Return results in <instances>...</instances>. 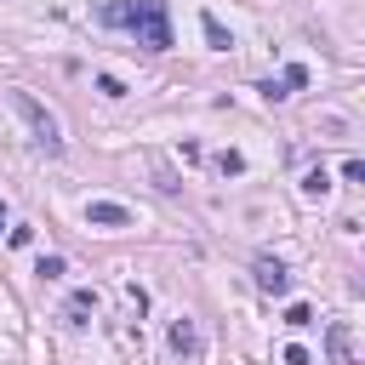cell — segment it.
Wrapping results in <instances>:
<instances>
[{
	"mask_svg": "<svg viewBox=\"0 0 365 365\" xmlns=\"http://www.w3.org/2000/svg\"><path fill=\"white\" fill-rule=\"evenodd\" d=\"M279 80H285V91H291V86H308V68H302V63H291Z\"/></svg>",
	"mask_w": 365,
	"mask_h": 365,
	"instance_id": "7c38bea8",
	"label": "cell"
},
{
	"mask_svg": "<svg viewBox=\"0 0 365 365\" xmlns=\"http://www.w3.org/2000/svg\"><path fill=\"white\" fill-rule=\"evenodd\" d=\"M331 354H336V365H359V359H354V342H348V325H342V319L331 325Z\"/></svg>",
	"mask_w": 365,
	"mask_h": 365,
	"instance_id": "8992f818",
	"label": "cell"
},
{
	"mask_svg": "<svg viewBox=\"0 0 365 365\" xmlns=\"http://www.w3.org/2000/svg\"><path fill=\"white\" fill-rule=\"evenodd\" d=\"M0 228H6V205H0Z\"/></svg>",
	"mask_w": 365,
	"mask_h": 365,
	"instance_id": "5bb4252c",
	"label": "cell"
},
{
	"mask_svg": "<svg viewBox=\"0 0 365 365\" xmlns=\"http://www.w3.org/2000/svg\"><path fill=\"white\" fill-rule=\"evenodd\" d=\"M194 348H200V336H194V325H188V319H177V325H171V354H182V359H188Z\"/></svg>",
	"mask_w": 365,
	"mask_h": 365,
	"instance_id": "5b68a950",
	"label": "cell"
},
{
	"mask_svg": "<svg viewBox=\"0 0 365 365\" xmlns=\"http://www.w3.org/2000/svg\"><path fill=\"white\" fill-rule=\"evenodd\" d=\"M103 23L137 34V46H148V51H165V46H171L165 0H114V6H103Z\"/></svg>",
	"mask_w": 365,
	"mask_h": 365,
	"instance_id": "6da1fadb",
	"label": "cell"
},
{
	"mask_svg": "<svg viewBox=\"0 0 365 365\" xmlns=\"http://www.w3.org/2000/svg\"><path fill=\"white\" fill-rule=\"evenodd\" d=\"M63 268H68L63 257H40V262H34V274H40V279H63Z\"/></svg>",
	"mask_w": 365,
	"mask_h": 365,
	"instance_id": "9c48e42d",
	"label": "cell"
},
{
	"mask_svg": "<svg viewBox=\"0 0 365 365\" xmlns=\"http://www.w3.org/2000/svg\"><path fill=\"white\" fill-rule=\"evenodd\" d=\"M97 91H103V97H125V86H120L114 74H97Z\"/></svg>",
	"mask_w": 365,
	"mask_h": 365,
	"instance_id": "4fadbf2b",
	"label": "cell"
},
{
	"mask_svg": "<svg viewBox=\"0 0 365 365\" xmlns=\"http://www.w3.org/2000/svg\"><path fill=\"white\" fill-rule=\"evenodd\" d=\"M86 308H97V291H74L68 297V314H86Z\"/></svg>",
	"mask_w": 365,
	"mask_h": 365,
	"instance_id": "30bf717a",
	"label": "cell"
},
{
	"mask_svg": "<svg viewBox=\"0 0 365 365\" xmlns=\"http://www.w3.org/2000/svg\"><path fill=\"white\" fill-rule=\"evenodd\" d=\"M308 319H314V314H308V302H291V308H285V325H297V331H302Z\"/></svg>",
	"mask_w": 365,
	"mask_h": 365,
	"instance_id": "8fae6325",
	"label": "cell"
},
{
	"mask_svg": "<svg viewBox=\"0 0 365 365\" xmlns=\"http://www.w3.org/2000/svg\"><path fill=\"white\" fill-rule=\"evenodd\" d=\"M200 29H205V40H211L217 51H228V46H234V40H228V29H222V23L211 17V11H200Z\"/></svg>",
	"mask_w": 365,
	"mask_h": 365,
	"instance_id": "52a82bcc",
	"label": "cell"
},
{
	"mask_svg": "<svg viewBox=\"0 0 365 365\" xmlns=\"http://www.w3.org/2000/svg\"><path fill=\"white\" fill-rule=\"evenodd\" d=\"M257 285H262L268 297H285V291H291V274H285V262H268V257H262V262H257Z\"/></svg>",
	"mask_w": 365,
	"mask_h": 365,
	"instance_id": "277c9868",
	"label": "cell"
},
{
	"mask_svg": "<svg viewBox=\"0 0 365 365\" xmlns=\"http://www.w3.org/2000/svg\"><path fill=\"white\" fill-rule=\"evenodd\" d=\"M11 108L29 120V131H34V143L40 148H63V137H57V120H51V108H40L29 91H11Z\"/></svg>",
	"mask_w": 365,
	"mask_h": 365,
	"instance_id": "7a4b0ae2",
	"label": "cell"
},
{
	"mask_svg": "<svg viewBox=\"0 0 365 365\" xmlns=\"http://www.w3.org/2000/svg\"><path fill=\"white\" fill-rule=\"evenodd\" d=\"M86 222H91V228H131L137 217H131L125 205H114V200H91V205H86Z\"/></svg>",
	"mask_w": 365,
	"mask_h": 365,
	"instance_id": "3957f363",
	"label": "cell"
},
{
	"mask_svg": "<svg viewBox=\"0 0 365 365\" xmlns=\"http://www.w3.org/2000/svg\"><path fill=\"white\" fill-rule=\"evenodd\" d=\"M325 188H331V177H325V165H314V171L302 177V194H314V200H319Z\"/></svg>",
	"mask_w": 365,
	"mask_h": 365,
	"instance_id": "ba28073f",
	"label": "cell"
}]
</instances>
